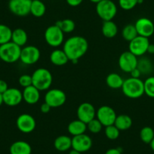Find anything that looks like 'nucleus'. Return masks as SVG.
Listing matches in <instances>:
<instances>
[{"label": "nucleus", "mask_w": 154, "mask_h": 154, "mask_svg": "<svg viewBox=\"0 0 154 154\" xmlns=\"http://www.w3.org/2000/svg\"><path fill=\"white\" fill-rule=\"evenodd\" d=\"M88 42L86 38L81 35H73L63 42V50L72 63H78L79 59L86 54Z\"/></svg>", "instance_id": "nucleus-1"}, {"label": "nucleus", "mask_w": 154, "mask_h": 154, "mask_svg": "<svg viewBox=\"0 0 154 154\" xmlns=\"http://www.w3.org/2000/svg\"><path fill=\"white\" fill-rule=\"evenodd\" d=\"M121 88L124 95L131 99L139 98L144 94L143 82L140 78H128L124 80Z\"/></svg>", "instance_id": "nucleus-2"}, {"label": "nucleus", "mask_w": 154, "mask_h": 154, "mask_svg": "<svg viewBox=\"0 0 154 154\" xmlns=\"http://www.w3.org/2000/svg\"><path fill=\"white\" fill-rule=\"evenodd\" d=\"M32 85L40 91L48 90L53 82L51 72L46 68H38L32 75Z\"/></svg>", "instance_id": "nucleus-3"}, {"label": "nucleus", "mask_w": 154, "mask_h": 154, "mask_svg": "<svg viewBox=\"0 0 154 154\" xmlns=\"http://www.w3.org/2000/svg\"><path fill=\"white\" fill-rule=\"evenodd\" d=\"M21 47L18 46L13 42L0 45V59L5 63H15L20 60Z\"/></svg>", "instance_id": "nucleus-4"}, {"label": "nucleus", "mask_w": 154, "mask_h": 154, "mask_svg": "<svg viewBox=\"0 0 154 154\" xmlns=\"http://www.w3.org/2000/svg\"><path fill=\"white\" fill-rule=\"evenodd\" d=\"M96 12L103 21L112 20L117 14V6L112 0H102L96 4Z\"/></svg>", "instance_id": "nucleus-5"}, {"label": "nucleus", "mask_w": 154, "mask_h": 154, "mask_svg": "<svg viewBox=\"0 0 154 154\" xmlns=\"http://www.w3.org/2000/svg\"><path fill=\"white\" fill-rule=\"evenodd\" d=\"M44 37L49 46L57 48L64 42V33L56 24L48 26L45 31Z\"/></svg>", "instance_id": "nucleus-6"}, {"label": "nucleus", "mask_w": 154, "mask_h": 154, "mask_svg": "<svg viewBox=\"0 0 154 154\" xmlns=\"http://www.w3.org/2000/svg\"><path fill=\"white\" fill-rule=\"evenodd\" d=\"M66 100L64 91L59 88L48 89L45 95V102L51 108H57L63 106Z\"/></svg>", "instance_id": "nucleus-7"}, {"label": "nucleus", "mask_w": 154, "mask_h": 154, "mask_svg": "<svg viewBox=\"0 0 154 154\" xmlns=\"http://www.w3.org/2000/svg\"><path fill=\"white\" fill-rule=\"evenodd\" d=\"M149 45L148 38L137 35V37L129 42L128 51L136 57H142L147 52V48Z\"/></svg>", "instance_id": "nucleus-8"}, {"label": "nucleus", "mask_w": 154, "mask_h": 154, "mask_svg": "<svg viewBox=\"0 0 154 154\" xmlns=\"http://www.w3.org/2000/svg\"><path fill=\"white\" fill-rule=\"evenodd\" d=\"M117 115L113 108L109 106H101L96 110V118L100 122L103 126L114 125Z\"/></svg>", "instance_id": "nucleus-9"}, {"label": "nucleus", "mask_w": 154, "mask_h": 154, "mask_svg": "<svg viewBox=\"0 0 154 154\" xmlns=\"http://www.w3.org/2000/svg\"><path fill=\"white\" fill-rule=\"evenodd\" d=\"M40 56V51L36 46L26 45L21 48L20 60L25 65H32L38 62Z\"/></svg>", "instance_id": "nucleus-10"}, {"label": "nucleus", "mask_w": 154, "mask_h": 154, "mask_svg": "<svg viewBox=\"0 0 154 154\" xmlns=\"http://www.w3.org/2000/svg\"><path fill=\"white\" fill-rule=\"evenodd\" d=\"M32 0H9L8 8L14 15L25 17L30 14Z\"/></svg>", "instance_id": "nucleus-11"}, {"label": "nucleus", "mask_w": 154, "mask_h": 154, "mask_svg": "<svg viewBox=\"0 0 154 154\" xmlns=\"http://www.w3.org/2000/svg\"><path fill=\"white\" fill-rule=\"evenodd\" d=\"M137 57L129 51H124L120 54L118 63L121 70L127 73H130L133 69L137 67Z\"/></svg>", "instance_id": "nucleus-12"}, {"label": "nucleus", "mask_w": 154, "mask_h": 154, "mask_svg": "<svg viewBox=\"0 0 154 154\" xmlns=\"http://www.w3.org/2000/svg\"><path fill=\"white\" fill-rule=\"evenodd\" d=\"M16 125L20 131L24 134H29L35 130L36 122L35 118L29 113H22L17 117Z\"/></svg>", "instance_id": "nucleus-13"}, {"label": "nucleus", "mask_w": 154, "mask_h": 154, "mask_svg": "<svg viewBox=\"0 0 154 154\" xmlns=\"http://www.w3.org/2000/svg\"><path fill=\"white\" fill-rule=\"evenodd\" d=\"M77 118L85 124L96 117V109L91 103L88 102L82 103L77 108Z\"/></svg>", "instance_id": "nucleus-14"}, {"label": "nucleus", "mask_w": 154, "mask_h": 154, "mask_svg": "<svg viewBox=\"0 0 154 154\" xmlns=\"http://www.w3.org/2000/svg\"><path fill=\"white\" fill-rule=\"evenodd\" d=\"M137 35L149 38L154 34V23L147 17H140L134 23Z\"/></svg>", "instance_id": "nucleus-15"}, {"label": "nucleus", "mask_w": 154, "mask_h": 154, "mask_svg": "<svg viewBox=\"0 0 154 154\" xmlns=\"http://www.w3.org/2000/svg\"><path fill=\"white\" fill-rule=\"evenodd\" d=\"M91 146H92V140L85 133L79 135L73 136L72 137V149L75 150L79 151L82 153L89 150Z\"/></svg>", "instance_id": "nucleus-16"}, {"label": "nucleus", "mask_w": 154, "mask_h": 154, "mask_svg": "<svg viewBox=\"0 0 154 154\" xmlns=\"http://www.w3.org/2000/svg\"><path fill=\"white\" fill-rule=\"evenodd\" d=\"M2 95L4 103L9 106H17L23 100V94L18 88H8Z\"/></svg>", "instance_id": "nucleus-17"}, {"label": "nucleus", "mask_w": 154, "mask_h": 154, "mask_svg": "<svg viewBox=\"0 0 154 154\" xmlns=\"http://www.w3.org/2000/svg\"><path fill=\"white\" fill-rule=\"evenodd\" d=\"M22 94L23 100L28 104H35L40 99V91L32 85L23 88Z\"/></svg>", "instance_id": "nucleus-18"}, {"label": "nucleus", "mask_w": 154, "mask_h": 154, "mask_svg": "<svg viewBox=\"0 0 154 154\" xmlns=\"http://www.w3.org/2000/svg\"><path fill=\"white\" fill-rule=\"evenodd\" d=\"M10 154H31L32 147L24 140H17L10 146Z\"/></svg>", "instance_id": "nucleus-19"}, {"label": "nucleus", "mask_w": 154, "mask_h": 154, "mask_svg": "<svg viewBox=\"0 0 154 154\" xmlns=\"http://www.w3.org/2000/svg\"><path fill=\"white\" fill-rule=\"evenodd\" d=\"M50 61L55 66H63L69 61V58L63 49H54L50 54Z\"/></svg>", "instance_id": "nucleus-20"}, {"label": "nucleus", "mask_w": 154, "mask_h": 154, "mask_svg": "<svg viewBox=\"0 0 154 154\" xmlns=\"http://www.w3.org/2000/svg\"><path fill=\"white\" fill-rule=\"evenodd\" d=\"M87 130V124L83 122L79 119H75L69 123L67 126V131L71 135L73 136L79 135V134H85Z\"/></svg>", "instance_id": "nucleus-21"}, {"label": "nucleus", "mask_w": 154, "mask_h": 154, "mask_svg": "<svg viewBox=\"0 0 154 154\" xmlns=\"http://www.w3.org/2000/svg\"><path fill=\"white\" fill-rule=\"evenodd\" d=\"M54 148L60 152H65L72 148V137L67 135H60L54 141Z\"/></svg>", "instance_id": "nucleus-22"}, {"label": "nucleus", "mask_w": 154, "mask_h": 154, "mask_svg": "<svg viewBox=\"0 0 154 154\" xmlns=\"http://www.w3.org/2000/svg\"><path fill=\"white\" fill-rule=\"evenodd\" d=\"M28 41V35L26 31L22 28H17L12 30L11 42L20 47H24Z\"/></svg>", "instance_id": "nucleus-23"}, {"label": "nucleus", "mask_w": 154, "mask_h": 154, "mask_svg": "<svg viewBox=\"0 0 154 154\" xmlns=\"http://www.w3.org/2000/svg\"><path fill=\"white\" fill-rule=\"evenodd\" d=\"M101 32L106 38H113L118 33V26L112 20L103 21L101 26Z\"/></svg>", "instance_id": "nucleus-24"}, {"label": "nucleus", "mask_w": 154, "mask_h": 154, "mask_svg": "<svg viewBox=\"0 0 154 154\" xmlns=\"http://www.w3.org/2000/svg\"><path fill=\"white\" fill-rule=\"evenodd\" d=\"M114 125L119 131H125L129 129L132 125V119L128 115L126 114H120L116 118Z\"/></svg>", "instance_id": "nucleus-25"}, {"label": "nucleus", "mask_w": 154, "mask_h": 154, "mask_svg": "<svg viewBox=\"0 0 154 154\" xmlns=\"http://www.w3.org/2000/svg\"><path fill=\"white\" fill-rule=\"evenodd\" d=\"M124 79L119 74L116 72L109 73L106 78V83L109 88L112 89H119L122 86Z\"/></svg>", "instance_id": "nucleus-26"}, {"label": "nucleus", "mask_w": 154, "mask_h": 154, "mask_svg": "<svg viewBox=\"0 0 154 154\" xmlns=\"http://www.w3.org/2000/svg\"><path fill=\"white\" fill-rule=\"evenodd\" d=\"M46 6L41 0H32L30 5V14L35 17H41L45 14Z\"/></svg>", "instance_id": "nucleus-27"}, {"label": "nucleus", "mask_w": 154, "mask_h": 154, "mask_svg": "<svg viewBox=\"0 0 154 154\" xmlns=\"http://www.w3.org/2000/svg\"><path fill=\"white\" fill-rule=\"evenodd\" d=\"M137 68L141 72V75H149L153 70V65L147 57H141L137 61Z\"/></svg>", "instance_id": "nucleus-28"}, {"label": "nucleus", "mask_w": 154, "mask_h": 154, "mask_svg": "<svg viewBox=\"0 0 154 154\" xmlns=\"http://www.w3.org/2000/svg\"><path fill=\"white\" fill-rule=\"evenodd\" d=\"M60 29L63 32V33H70L73 32L75 28V23L71 19H63V20H58L55 23Z\"/></svg>", "instance_id": "nucleus-29"}, {"label": "nucleus", "mask_w": 154, "mask_h": 154, "mask_svg": "<svg viewBox=\"0 0 154 154\" xmlns=\"http://www.w3.org/2000/svg\"><path fill=\"white\" fill-rule=\"evenodd\" d=\"M137 32L134 24H128L123 27L122 30V36L125 41L131 42L135 37L137 36Z\"/></svg>", "instance_id": "nucleus-30"}, {"label": "nucleus", "mask_w": 154, "mask_h": 154, "mask_svg": "<svg viewBox=\"0 0 154 154\" xmlns=\"http://www.w3.org/2000/svg\"><path fill=\"white\" fill-rule=\"evenodd\" d=\"M12 30L9 26L5 24H0V45L11 41Z\"/></svg>", "instance_id": "nucleus-31"}, {"label": "nucleus", "mask_w": 154, "mask_h": 154, "mask_svg": "<svg viewBox=\"0 0 154 154\" xmlns=\"http://www.w3.org/2000/svg\"><path fill=\"white\" fill-rule=\"evenodd\" d=\"M154 137V131L151 127L145 126L140 131V138L146 144H149Z\"/></svg>", "instance_id": "nucleus-32"}, {"label": "nucleus", "mask_w": 154, "mask_h": 154, "mask_svg": "<svg viewBox=\"0 0 154 154\" xmlns=\"http://www.w3.org/2000/svg\"><path fill=\"white\" fill-rule=\"evenodd\" d=\"M144 94L151 98H154V76L146 78L143 82Z\"/></svg>", "instance_id": "nucleus-33"}, {"label": "nucleus", "mask_w": 154, "mask_h": 154, "mask_svg": "<svg viewBox=\"0 0 154 154\" xmlns=\"http://www.w3.org/2000/svg\"><path fill=\"white\" fill-rule=\"evenodd\" d=\"M104 134L108 139L114 140H116L119 137L120 131L116 127V125H111L105 127Z\"/></svg>", "instance_id": "nucleus-34"}, {"label": "nucleus", "mask_w": 154, "mask_h": 154, "mask_svg": "<svg viewBox=\"0 0 154 154\" xmlns=\"http://www.w3.org/2000/svg\"><path fill=\"white\" fill-rule=\"evenodd\" d=\"M102 128H103V125L97 118H94L88 123H87V129L92 134H98L101 131Z\"/></svg>", "instance_id": "nucleus-35"}, {"label": "nucleus", "mask_w": 154, "mask_h": 154, "mask_svg": "<svg viewBox=\"0 0 154 154\" xmlns=\"http://www.w3.org/2000/svg\"><path fill=\"white\" fill-rule=\"evenodd\" d=\"M119 5L122 9L129 11L137 5V0H119Z\"/></svg>", "instance_id": "nucleus-36"}, {"label": "nucleus", "mask_w": 154, "mask_h": 154, "mask_svg": "<svg viewBox=\"0 0 154 154\" xmlns=\"http://www.w3.org/2000/svg\"><path fill=\"white\" fill-rule=\"evenodd\" d=\"M19 84L20 86L23 87V88H26L28 86H30L32 85V75H28V74H23L20 76L18 79Z\"/></svg>", "instance_id": "nucleus-37"}, {"label": "nucleus", "mask_w": 154, "mask_h": 154, "mask_svg": "<svg viewBox=\"0 0 154 154\" xmlns=\"http://www.w3.org/2000/svg\"><path fill=\"white\" fill-rule=\"evenodd\" d=\"M66 1L68 5L71 7L79 6L83 2V0H66Z\"/></svg>", "instance_id": "nucleus-38"}, {"label": "nucleus", "mask_w": 154, "mask_h": 154, "mask_svg": "<svg viewBox=\"0 0 154 154\" xmlns=\"http://www.w3.org/2000/svg\"><path fill=\"white\" fill-rule=\"evenodd\" d=\"M51 109V106H50L48 103H45V102H44L40 106V111L42 112V113H48V112H50Z\"/></svg>", "instance_id": "nucleus-39"}, {"label": "nucleus", "mask_w": 154, "mask_h": 154, "mask_svg": "<svg viewBox=\"0 0 154 154\" xmlns=\"http://www.w3.org/2000/svg\"><path fill=\"white\" fill-rule=\"evenodd\" d=\"M8 88V84L5 80L0 79V93L3 94L5 91Z\"/></svg>", "instance_id": "nucleus-40"}, {"label": "nucleus", "mask_w": 154, "mask_h": 154, "mask_svg": "<svg viewBox=\"0 0 154 154\" xmlns=\"http://www.w3.org/2000/svg\"><path fill=\"white\" fill-rule=\"evenodd\" d=\"M130 75H131V77H132V78L138 79V78H140V75H141V72H140V70L136 67L135 69H134L131 72H130Z\"/></svg>", "instance_id": "nucleus-41"}, {"label": "nucleus", "mask_w": 154, "mask_h": 154, "mask_svg": "<svg viewBox=\"0 0 154 154\" xmlns=\"http://www.w3.org/2000/svg\"><path fill=\"white\" fill-rule=\"evenodd\" d=\"M104 154H122V152L119 148H110L107 149Z\"/></svg>", "instance_id": "nucleus-42"}, {"label": "nucleus", "mask_w": 154, "mask_h": 154, "mask_svg": "<svg viewBox=\"0 0 154 154\" xmlns=\"http://www.w3.org/2000/svg\"><path fill=\"white\" fill-rule=\"evenodd\" d=\"M147 53H149L150 54H154V44L149 43L147 48Z\"/></svg>", "instance_id": "nucleus-43"}, {"label": "nucleus", "mask_w": 154, "mask_h": 154, "mask_svg": "<svg viewBox=\"0 0 154 154\" xmlns=\"http://www.w3.org/2000/svg\"><path fill=\"white\" fill-rule=\"evenodd\" d=\"M68 154H82V152H79V151H77V150H75V149H72L71 150H69V153Z\"/></svg>", "instance_id": "nucleus-44"}, {"label": "nucleus", "mask_w": 154, "mask_h": 154, "mask_svg": "<svg viewBox=\"0 0 154 154\" xmlns=\"http://www.w3.org/2000/svg\"><path fill=\"white\" fill-rule=\"evenodd\" d=\"M149 146H150V148L152 149V150L154 152V137L152 140V141L150 142V143H149Z\"/></svg>", "instance_id": "nucleus-45"}, {"label": "nucleus", "mask_w": 154, "mask_h": 154, "mask_svg": "<svg viewBox=\"0 0 154 154\" xmlns=\"http://www.w3.org/2000/svg\"><path fill=\"white\" fill-rule=\"evenodd\" d=\"M3 103H4L3 95H2V94H1V93H0V106H1V105H2Z\"/></svg>", "instance_id": "nucleus-46"}, {"label": "nucleus", "mask_w": 154, "mask_h": 154, "mask_svg": "<svg viewBox=\"0 0 154 154\" xmlns=\"http://www.w3.org/2000/svg\"><path fill=\"white\" fill-rule=\"evenodd\" d=\"M90 1H91V2H93V3L97 4V3H98V2H100V1H102V0H90Z\"/></svg>", "instance_id": "nucleus-47"}, {"label": "nucleus", "mask_w": 154, "mask_h": 154, "mask_svg": "<svg viewBox=\"0 0 154 154\" xmlns=\"http://www.w3.org/2000/svg\"><path fill=\"white\" fill-rule=\"evenodd\" d=\"M143 2V0H137V4H142Z\"/></svg>", "instance_id": "nucleus-48"}]
</instances>
